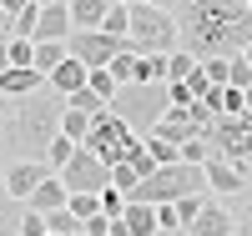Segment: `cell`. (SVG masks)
Here are the masks:
<instances>
[{"instance_id": "50", "label": "cell", "mask_w": 252, "mask_h": 236, "mask_svg": "<svg viewBox=\"0 0 252 236\" xmlns=\"http://www.w3.org/2000/svg\"><path fill=\"white\" fill-rule=\"evenodd\" d=\"M35 5H51V0H35Z\"/></svg>"}, {"instance_id": "47", "label": "cell", "mask_w": 252, "mask_h": 236, "mask_svg": "<svg viewBox=\"0 0 252 236\" xmlns=\"http://www.w3.org/2000/svg\"><path fill=\"white\" fill-rule=\"evenodd\" d=\"M71 236H91V231H86V226H81V231H71Z\"/></svg>"}, {"instance_id": "53", "label": "cell", "mask_w": 252, "mask_h": 236, "mask_svg": "<svg viewBox=\"0 0 252 236\" xmlns=\"http://www.w3.org/2000/svg\"><path fill=\"white\" fill-rule=\"evenodd\" d=\"M10 236H20V231H10Z\"/></svg>"}, {"instance_id": "17", "label": "cell", "mask_w": 252, "mask_h": 236, "mask_svg": "<svg viewBox=\"0 0 252 236\" xmlns=\"http://www.w3.org/2000/svg\"><path fill=\"white\" fill-rule=\"evenodd\" d=\"M86 76H91V66H81V60L66 51V60H61V66L46 76V85H56L61 96H71V91H81V85H86Z\"/></svg>"}, {"instance_id": "24", "label": "cell", "mask_w": 252, "mask_h": 236, "mask_svg": "<svg viewBox=\"0 0 252 236\" xmlns=\"http://www.w3.org/2000/svg\"><path fill=\"white\" fill-rule=\"evenodd\" d=\"M91 126H96L91 111H76V105H66V116H61V131H66L71 141H86V136H91Z\"/></svg>"}, {"instance_id": "45", "label": "cell", "mask_w": 252, "mask_h": 236, "mask_svg": "<svg viewBox=\"0 0 252 236\" xmlns=\"http://www.w3.org/2000/svg\"><path fill=\"white\" fill-rule=\"evenodd\" d=\"M126 5H131V0H126ZM146 5H166V10H172V5H177V0H146Z\"/></svg>"}, {"instance_id": "51", "label": "cell", "mask_w": 252, "mask_h": 236, "mask_svg": "<svg viewBox=\"0 0 252 236\" xmlns=\"http://www.w3.org/2000/svg\"><path fill=\"white\" fill-rule=\"evenodd\" d=\"M0 166H5V151H0Z\"/></svg>"}, {"instance_id": "40", "label": "cell", "mask_w": 252, "mask_h": 236, "mask_svg": "<svg viewBox=\"0 0 252 236\" xmlns=\"http://www.w3.org/2000/svg\"><path fill=\"white\" fill-rule=\"evenodd\" d=\"M207 85H212V76H207V71H202V60H197V71L187 76V91H192V96L202 101V96H207Z\"/></svg>"}, {"instance_id": "36", "label": "cell", "mask_w": 252, "mask_h": 236, "mask_svg": "<svg viewBox=\"0 0 252 236\" xmlns=\"http://www.w3.org/2000/svg\"><path fill=\"white\" fill-rule=\"evenodd\" d=\"M202 201H207V191H192V196H182V201H177V216H182V226H192V221H197Z\"/></svg>"}, {"instance_id": "31", "label": "cell", "mask_w": 252, "mask_h": 236, "mask_svg": "<svg viewBox=\"0 0 252 236\" xmlns=\"http://www.w3.org/2000/svg\"><path fill=\"white\" fill-rule=\"evenodd\" d=\"M66 206L76 211L81 221H86V216H96V211H101V191H71V196H66Z\"/></svg>"}, {"instance_id": "27", "label": "cell", "mask_w": 252, "mask_h": 236, "mask_svg": "<svg viewBox=\"0 0 252 236\" xmlns=\"http://www.w3.org/2000/svg\"><path fill=\"white\" fill-rule=\"evenodd\" d=\"M192 71H197V55L187 51V46H177L172 55H166V80H187Z\"/></svg>"}, {"instance_id": "34", "label": "cell", "mask_w": 252, "mask_h": 236, "mask_svg": "<svg viewBox=\"0 0 252 236\" xmlns=\"http://www.w3.org/2000/svg\"><path fill=\"white\" fill-rule=\"evenodd\" d=\"M15 231H20V236H46V231H51V226H46V211H31V206H26Z\"/></svg>"}, {"instance_id": "37", "label": "cell", "mask_w": 252, "mask_h": 236, "mask_svg": "<svg viewBox=\"0 0 252 236\" xmlns=\"http://www.w3.org/2000/svg\"><path fill=\"white\" fill-rule=\"evenodd\" d=\"M207 151H212V146H207V136L182 141V161H192V166H202V161H207Z\"/></svg>"}, {"instance_id": "14", "label": "cell", "mask_w": 252, "mask_h": 236, "mask_svg": "<svg viewBox=\"0 0 252 236\" xmlns=\"http://www.w3.org/2000/svg\"><path fill=\"white\" fill-rule=\"evenodd\" d=\"M71 30H76L71 5H66V0H51V5H40V20H35V35L31 40H66Z\"/></svg>"}, {"instance_id": "5", "label": "cell", "mask_w": 252, "mask_h": 236, "mask_svg": "<svg viewBox=\"0 0 252 236\" xmlns=\"http://www.w3.org/2000/svg\"><path fill=\"white\" fill-rule=\"evenodd\" d=\"M192 191H207V171L192 166V161H166V166L152 171V176L136 181L131 196L157 206V201H182V196H192Z\"/></svg>"}, {"instance_id": "11", "label": "cell", "mask_w": 252, "mask_h": 236, "mask_svg": "<svg viewBox=\"0 0 252 236\" xmlns=\"http://www.w3.org/2000/svg\"><path fill=\"white\" fill-rule=\"evenodd\" d=\"M66 51L81 60V66H91V71H96V66H111V55L121 51V40L106 35V30L96 26V30H71V35H66Z\"/></svg>"}, {"instance_id": "44", "label": "cell", "mask_w": 252, "mask_h": 236, "mask_svg": "<svg viewBox=\"0 0 252 236\" xmlns=\"http://www.w3.org/2000/svg\"><path fill=\"white\" fill-rule=\"evenodd\" d=\"M10 71V51H5V40H0V76Z\"/></svg>"}, {"instance_id": "22", "label": "cell", "mask_w": 252, "mask_h": 236, "mask_svg": "<svg viewBox=\"0 0 252 236\" xmlns=\"http://www.w3.org/2000/svg\"><path fill=\"white\" fill-rule=\"evenodd\" d=\"M61 60H66V40H35V60H31L35 71H46V76H51Z\"/></svg>"}, {"instance_id": "6", "label": "cell", "mask_w": 252, "mask_h": 236, "mask_svg": "<svg viewBox=\"0 0 252 236\" xmlns=\"http://www.w3.org/2000/svg\"><path fill=\"white\" fill-rule=\"evenodd\" d=\"M207 146H212L217 156H227L242 176H252V111L212 116V126H207Z\"/></svg>"}, {"instance_id": "46", "label": "cell", "mask_w": 252, "mask_h": 236, "mask_svg": "<svg viewBox=\"0 0 252 236\" xmlns=\"http://www.w3.org/2000/svg\"><path fill=\"white\" fill-rule=\"evenodd\" d=\"M157 236H187V231H157Z\"/></svg>"}, {"instance_id": "20", "label": "cell", "mask_w": 252, "mask_h": 236, "mask_svg": "<svg viewBox=\"0 0 252 236\" xmlns=\"http://www.w3.org/2000/svg\"><path fill=\"white\" fill-rule=\"evenodd\" d=\"M66 5H71L76 30H96V26H101V15L111 10V0H66Z\"/></svg>"}, {"instance_id": "8", "label": "cell", "mask_w": 252, "mask_h": 236, "mask_svg": "<svg viewBox=\"0 0 252 236\" xmlns=\"http://www.w3.org/2000/svg\"><path fill=\"white\" fill-rule=\"evenodd\" d=\"M207 126H212V111H207V101H187V105H166L161 121L152 126V131L182 146V141H192V136H207Z\"/></svg>"}, {"instance_id": "9", "label": "cell", "mask_w": 252, "mask_h": 236, "mask_svg": "<svg viewBox=\"0 0 252 236\" xmlns=\"http://www.w3.org/2000/svg\"><path fill=\"white\" fill-rule=\"evenodd\" d=\"M61 181H66V191H106L111 186V161H101L91 146H76V156L56 171Z\"/></svg>"}, {"instance_id": "41", "label": "cell", "mask_w": 252, "mask_h": 236, "mask_svg": "<svg viewBox=\"0 0 252 236\" xmlns=\"http://www.w3.org/2000/svg\"><path fill=\"white\" fill-rule=\"evenodd\" d=\"M237 236H252V196L237 201Z\"/></svg>"}, {"instance_id": "54", "label": "cell", "mask_w": 252, "mask_h": 236, "mask_svg": "<svg viewBox=\"0 0 252 236\" xmlns=\"http://www.w3.org/2000/svg\"><path fill=\"white\" fill-rule=\"evenodd\" d=\"M247 5H252V0H247Z\"/></svg>"}, {"instance_id": "33", "label": "cell", "mask_w": 252, "mask_h": 236, "mask_svg": "<svg viewBox=\"0 0 252 236\" xmlns=\"http://www.w3.org/2000/svg\"><path fill=\"white\" fill-rule=\"evenodd\" d=\"M76 146H81V141H71V136H66V131H61V136H56V141H51V151H46V161H51V166H56V171H61V166H66V161H71V156H76Z\"/></svg>"}, {"instance_id": "35", "label": "cell", "mask_w": 252, "mask_h": 236, "mask_svg": "<svg viewBox=\"0 0 252 236\" xmlns=\"http://www.w3.org/2000/svg\"><path fill=\"white\" fill-rule=\"evenodd\" d=\"M86 80H91V85H96V91H101V96H106V101H111V96H116V91H121V80H116V76H111V66H96V71H91V76H86Z\"/></svg>"}, {"instance_id": "10", "label": "cell", "mask_w": 252, "mask_h": 236, "mask_svg": "<svg viewBox=\"0 0 252 236\" xmlns=\"http://www.w3.org/2000/svg\"><path fill=\"white\" fill-rule=\"evenodd\" d=\"M46 176H56V166L46 156H10L5 166H0V181H5V191H10L15 201H26Z\"/></svg>"}, {"instance_id": "2", "label": "cell", "mask_w": 252, "mask_h": 236, "mask_svg": "<svg viewBox=\"0 0 252 236\" xmlns=\"http://www.w3.org/2000/svg\"><path fill=\"white\" fill-rule=\"evenodd\" d=\"M182 46L197 60L207 55H237L252 40V5L247 0H192L182 5Z\"/></svg>"}, {"instance_id": "28", "label": "cell", "mask_w": 252, "mask_h": 236, "mask_svg": "<svg viewBox=\"0 0 252 236\" xmlns=\"http://www.w3.org/2000/svg\"><path fill=\"white\" fill-rule=\"evenodd\" d=\"M146 151L157 156V166H166V161H182V146H177V141H166V136H157V131H146Z\"/></svg>"}, {"instance_id": "4", "label": "cell", "mask_w": 252, "mask_h": 236, "mask_svg": "<svg viewBox=\"0 0 252 236\" xmlns=\"http://www.w3.org/2000/svg\"><path fill=\"white\" fill-rule=\"evenodd\" d=\"M166 105H172V96H166V80H161V85H152V80H126L121 91L111 96V111L131 126V131H141V136L161 121Z\"/></svg>"}, {"instance_id": "30", "label": "cell", "mask_w": 252, "mask_h": 236, "mask_svg": "<svg viewBox=\"0 0 252 236\" xmlns=\"http://www.w3.org/2000/svg\"><path fill=\"white\" fill-rule=\"evenodd\" d=\"M136 80H152V85H161V80H166V55H161V51L141 55V66H136Z\"/></svg>"}, {"instance_id": "29", "label": "cell", "mask_w": 252, "mask_h": 236, "mask_svg": "<svg viewBox=\"0 0 252 236\" xmlns=\"http://www.w3.org/2000/svg\"><path fill=\"white\" fill-rule=\"evenodd\" d=\"M227 85H237V91H247L252 85V60L237 51V55H227Z\"/></svg>"}, {"instance_id": "26", "label": "cell", "mask_w": 252, "mask_h": 236, "mask_svg": "<svg viewBox=\"0 0 252 236\" xmlns=\"http://www.w3.org/2000/svg\"><path fill=\"white\" fill-rule=\"evenodd\" d=\"M20 211H26V201H15L10 191H5V181H0V236H10L20 226Z\"/></svg>"}, {"instance_id": "15", "label": "cell", "mask_w": 252, "mask_h": 236, "mask_svg": "<svg viewBox=\"0 0 252 236\" xmlns=\"http://www.w3.org/2000/svg\"><path fill=\"white\" fill-rule=\"evenodd\" d=\"M202 101H207V111H212V116H232V111H247V91H237V85H227V80H212Z\"/></svg>"}, {"instance_id": "23", "label": "cell", "mask_w": 252, "mask_h": 236, "mask_svg": "<svg viewBox=\"0 0 252 236\" xmlns=\"http://www.w3.org/2000/svg\"><path fill=\"white\" fill-rule=\"evenodd\" d=\"M66 105H76V111H91V116H101V111H106L111 101H106V96H101L96 85L86 80V85H81V91H71V96H66Z\"/></svg>"}, {"instance_id": "3", "label": "cell", "mask_w": 252, "mask_h": 236, "mask_svg": "<svg viewBox=\"0 0 252 236\" xmlns=\"http://www.w3.org/2000/svg\"><path fill=\"white\" fill-rule=\"evenodd\" d=\"M126 46L141 51V55H172L182 46V26H177V15L166 10V5H146V0H131V30H126Z\"/></svg>"}, {"instance_id": "38", "label": "cell", "mask_w": 252, "mask_h": 236, "mask_svg": "<svg viewBox=\"0 0 252 236\" xmlns=\"http://www.w3.org/2000/svg\"><path fill=\"white\" fill-rule=\"evenodd\" d=\"M101 211H106V216H121V211H126V191L106 186V191H101Z\"/></svg>"}, {"instance_id": "43", "label": "cell", "mask_w": 252, "mask_h": 236, "mask_svg": "<svg viewBox=\"0 0 252 236\" xmlns=\"http://www.w3.org/2000/svg\"><path fill=\"white\" fill-rule=\"evenodd\" d=\"M26 5H31V0H0V10H5V15H20Z\"/></svg>"}, {"instance_id": "1", "label": "cell", "mask_w": 252, "mask_h": 236, "mask_svg": "<svg viewBox=\"0 0 252 236\" xmlns=\"http://www.w3.org/2000/svg\"><path fill=\"white\" fill-rule=\"evenodd\" d=\"M66 96L56 85H40L31 96H0V151L5 156H46L61 136Z\"/></svg>"}, {"instance_id": "21", "label": "cell", "mask_w": 252, "mask_h": 236, "mask_svg": "<svg viewBox=\"0 0 252 236\" xmlns=\"http://www.w3.org/2000/svg\"><path fill=\"white\" fill-rule=\"evenodd\" d=\"M101 30L116 35V40H126V30H131V5H126V0H111V10L101 15Z\"/></svg>"}, {"instance_id": "19", "label": "cell", "mask_w": 252, "mask_h": 236, "mask_svg": "<svg viewBox=\"0 0 252 236\" xmlns=\"http://www.w3.org/2000/svg\"><path fill=\"white\" fill-rule=\"evenodd\" d=\"M66 196H71L66 181H61V176H46V181L26 196V206H31V211H56V206H66Z\"/></svg>"}, {"instance_id": "18", "label": "cell", "mask_w": 252, "mask_h": 236, "mask_svg": "<svg viewBox=\"0 0 252 236\" xmlns=\"http://www.w3.org/2000/svg\"><path fill=\"white\" fill-rule=\"evenodd\" d=\"M126 226H131V236H157L161 226H157V206L152 201H136V196H126Z\"/></svg>"}, {"instance_id": "13", "label": "cell", "mask_w": 252, "mask_h": 236, "mask_svg": "<svg viewBox=\"0 0 252 236\" xmlns=\"http://www.w3.org/2000/svg\"><path fill=\"white\" fill-rule=\"evenodd\" d=\"M202 171H207V191H217V196H242V191H247V176L227 156H217V151H207Z\"/></svg>"}, {"instance_id": "39", "label": "cell", "mask_w": 252, "mask_h": 236, "mask_svg": "<svg viewBox=\"0 0 252 236\" xmlns=\"http://www.w3.org/2000/svg\"><path fill=\"white\" fill-rule=\"evenodd\" d=\"M35 20H40V5L31 0V5H26V10L15 15V35H35Z\"/></svg>"}, {"instance_id": "42", "label": "cell", "mask_w": 252, "mask_h": 236, "mask_svg": "<svg viewBox=\"0 0 252 236\" xmlns=\"http://www.w3.org/2000/svg\"><path fill=\"white\" fill-rule=\"evenodd\" d=\"M10 35H15V15L0 10V40H10Z\"/></svg>"}, {"instance_id": "7", "label": "cell", "mask_w": 252, "mask_h": 236, "mask_svg": "<svg viewBox=\"0 0 252 236\" xmlns=\"http://www.w3.org/2000/svg\"><path fill=\"white\" fill-rule=\"evenodd\" d=\"M81 146H91V151L101 156V161H126V151H131V146H136V131H131V126H126L116 111H111V105H106V111H101L96 116V126H91V136L86 141H81Z\"/></svg>"}, {"instance_id": "49", "label": "cell", "mask_w": 252, "mask_h": 236, "mask_svg": "<svg viewBox=\"0 0 252 236\" xmlns=\"http://www.w3.org/2000/svg\"><path fill=\"white\" fill-rule=\"evenodd\" d=\"M242 55H247V60H252V40H247V51H242Z\"/></svg>"}, {"instance_id": "16", "label": "cell", "mask_w": 252, "mask_h": 236, "mask_svg": "<svg viewBox=\"0 0 252 236\" xmlns=\"http://www.w3.org/2000/svg\"><path fill=\"white\" fill-rule=\"evenodd\" d=\"M46 85V71H35V66H10L5 76H0V96H31Z\"/></svg>"}, {"instance_id": "52", "label": "cell", "mask_w": 252, "mask_h": 236, "mask_svg": "<svg viewBox=\"0 0 252 236\" xmlns=\"http://www.w3.org/2000/svg\"><path fill=\"white\" fill-rule=\"evenodd\" d=\"M182 5H192V0H182Z\"/></svg>"}, {"instance_id": "48", "label": "cell", "mask_w": 252, "mask_h": 236, "mask_svg": "<svg viewBox=\"0 0 252 236\" xmlns=\"http://www.w3.org/2000/svg\"><path fill=\"white\" fill-rule=\"evenodd\" d=\"M247 111H252V85H247Z\"/></svg>"}, {"instance_id": "32", "label": "cell", "mask_w": 252, "mask_h": 236, "mask_svg": "<svg viewBox=\"0 0 252 236\" xmlns=\"http://www.w3.org/2000/svg\"><path fill=\"white\" fill-rule=\"evenodd\" d=\"M136 181H141V171H136L131 161H116V166H111V186H116V191H126V196H131Z\"/></svg>"}, {"instance_id": "25", "label": "cell", "mask_w": 252, "mask_h": 236, "mask_svg": "<svg viewBox=\"0 0 252 236\" xmlns=\"http://www.w3.org/2000/svg\"><path fill=\"white\" fill-rule=\"evenodd\" d=\"M136 66H141V51H131V46H126V40H121V51L111 55V76L126 85V80H136Z\"/></svg>"}, {"instance_id": "12", "label": "cell", "mask_w": 252, "mask_h": 236, "mask_svg": "<svg viewBox=\"0 0 252 236\" xmlns=\"http://www.w3.org/2000/svg\"><path fill=\"white\" fill-rule=\"evenodd\" d=\"M187 236H237V211L222 206L217 191H207V201H202V211H197V221L187 226Z\"/></svg>"}]
</instances>
